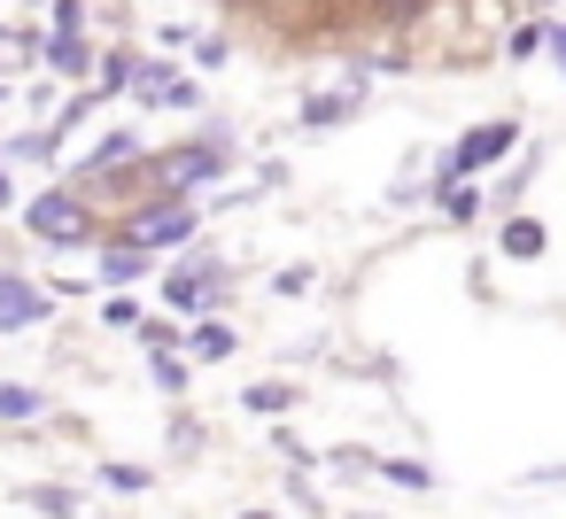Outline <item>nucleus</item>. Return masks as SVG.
<instances>
[{"mask_svg": "<svg viewBox=\"0 0 566 519\" xmlns=\"http://www.w3.org/2000/svg\"><path fill=\"white\" fill-rule=\"evenodd\" d=\"M102 480H109V488H117V496H140V488H148V473H140V465H109V473H102Z\"/></svg>", "mask_w": 566, "mask_h": 519, "instance_id": "nucleus-20", "label": "nucleus"}, {"mask_svg": "<svg viewBox=\"0 0 566 519\" xmlns=\"http://www.w3.org/2000/svg\"><path fill=\"white\" fill-rule=\"evenodd\" d=\"M24 225H32L40 241H86V233H94V210H86L71 187H55V194H32V202H24Z\"/></svg>", "mask_w": 566, "mask_h": 519, "instance_id": "nucleus-2", "label": "nucleus"}, {"mask_svg": "<svg viewBox=\"0 0 566 519\" xmlns=\"http://www.w3.org/2000/svg\"><path fill=\"white\" fill-rule=\"evenodd\" d=\"M543 47H551V55H558V71H566V24H551V32H543Z\"/></svg>", "mask_w": 566, "mask_h": 519, "instance_id": "nucleus-22", "label": "nucleus"}, {"mask_svg": "<svg viewBox=\"0 0 566 519\" xmlns=\"http://www.w3.org/2000/svg\"><path fill=\"white\" fill-rule=\"evenodd\" d=\"M249 519H272V511H249Z\"/></svg>", "mask_w": 566, "mask_h": 519, "instance_id": "nucleus-24", "label": "nucleus"}, {"mask_svg": "<svg viewBox=\"0 0 566 519\" xmlns=\"http://www.w3.org/2000/svg\"><path fill=\"white\" fill-rule=\"evenodd\" d=\"M434 202H442V210H450L458 225H465V218L481 210V194H473V187H434Z\"/></svg>", "mask_w": 566, "mask_h": 519, "instance_id": "nucleus-15", "label": "nucleus"}, {"mask_svg": "<svg viewBox=\"0 0 566 519\" xmlns=\"http://www.w3.org/2000/svg\"><path fill=\"white\" fill-rule=\"evenodd\" d=\"M504 248H512V256H543V225H535V218H512V225H504Z\"/></svg>", "mask_w": 566, "mask_h": 519, "instance_id": "nucleus-14", "label": "nucleus"}, {"mask_svg": "<svg viewBox=\"0 0 566 519\" xmlns=\"http://www.w3.org/2000/svg\"><path fill=\"white\" fill-rule=\"evenodd\" d=\"M195 233V210L187 202H164V210H133V225H125V248H164V241H187Z\"/></svg>", "mask_w": 566, "mask_h": 519, "instance_id": "nucleus-4", "label": "nucleus"}, {"mask_svg": "<svg viewBox=\"0 0 566 519\" xmlns=\"http://www.w3.org/2000/svg\"><path fill=\"white\" fill-rule=\"evenodd\" d=\"M32 47H40V32H0V71H17Z\"/></svg>", "mask_w": 566, "mask_h": 519, "instance_id": "nucleus-17", "label": "nucleus"}, {"mask_svg": "<svg viewBox=\"0 0 566 519\" xmlns=\"http://www.w3.org/2000/svg\"><path fill=\"white\" fill-rule=\"evenodd\" d=\"M233 163V148L226 140H195V148H171V156H156V163H140V179L164 194V202H179V194H195V187H210L218 171Z\"/></svg>", "mask_w": 566, "mask_h": 519, "instance_id": "nucleus-1", "label": "nucleus"}, {"mask_svg": "<svg viewBox=\"0 0 566 519\" xmlns=\"http://www.w3.org/2000/svg\"><path fill=\"white\" fill-rule=\"evenodd\" d=\"M17 504H24V511H48V519H71V511H78V488H63V480H32V488H17Z\"/></svg>", "mask_w": 566, "mask_h": 519, "instance_id": "nucleus-8", "label": "nucleus"}, {"mask_svg": "<svg viewBox=\"0 0 566 519\" xmlns=\"http://www.w3.org/2000/svg\"><path fill=\"white\" fill-rule=\"evenodd\" d=\"M187 349H195V364H218V357H233V326H195Z\"/></svg>", "mask_w": 566, "mask_h": 519, "instance_id": "nucleus-10", "label": "nucleus"}, {"mask_svg": "<svg viewBox=\"0 0 566 519\" xmlns=\"http://www.w3.org/2000/svg\"><path fill=\"white\" fill-rule=\"evenodd\" d=\"M357 102H365L357 86H342V94H311V102H303V125H311V133H318V125H342Z\"/></svg>", "mask_w": 566, "mask_h": 519, "instance_id": "nucleus-9", "label": "nucleus"}, {"mask_svg": "<svg viewBox=\"0 0 566 519\" xmlns=\"http://www.w3.org/2000/svg\"><path fill=\"white\" fill-rule=\"evenodd\" d=\"M140 272H148V256H140V248H125V241L102 256V279H109V287H125V279H140Z\"/></svg>", "mask_w": 566, "mask_h": 519, "instance_id": "nucleus-11", "label": "nucleus"}, {"mask_svg": "<svg viewBox=\"0 0 566 519\" xmlns=\"http://www.w3.org/2000/svg\"><path fill=\"white\" fill-rule=\"evenodd\" d=\"M9 156H24V163H48V156H55V133H24V140H9Z\"/></svg>", "mask_w": 566, "mask_h": 519, "instance_id": "nucleus-18", "label": "nucleus"}, {"mask_svg": "<svg viewBox=\"0 0 566 519\" xmlns=\"http://www.w3.org/2000/svg\"><path fill=\"white\" fill-rule=\"evenodd\" d=\"M156 388H187V364L179 357H156Z\"/></svg>", "mask_w": 566, "mask_h": 519, "instance_id": "nucleus-21", "label": "nucleus"}, {"mask_svg": "<svg viewBox=\"0 0 566 519\" xmlns=\"http://www.w3.org/2000/svg\"><path fill=\"white\" fill-rule=\"evenodd\" d=\"M512 140H520V125H504V117H496V125H473V133L442 156V187H458V179H465V171H481V163H496Z\"/></svg>", "mask_w": 566, "mask_h": 519, "instance_id": "nucleus-3", "label": "nucleus"}, {"mask_svg": "<svg viewBox=\"0 0 566 519\" xmlns=\"http://www.w3.org/2000/svg\"><path fill=\"white\" fill-rule=\"evenodd\" d=\"M140 102H156V109H195V102H202V86H195V78H179L171 63H140Z\"/></svg>", "mask_w": 566, "mask_h": 519, "instance_id": "nucleus-5", "label": "nucleus"}, {"mask_svg": "<svg viewBox=\"0 0 566 519\" xmlns=\"http://www.w3.org/2000/svg\"><path fill=\"white\" fill-rule=\"evenodd\" d=\"M40 318H48V287H32V279H0V333L40 326Z\"/></svg>", "mask_w": 566, "mask_h": 519, "instance_id": "nucleus-6", "label": "nucleus"}, {"mask_svg": "<svg viewBox=\"0 0 566 519\" xmlns=\"http://www.w3.org/2000/svg\"><path fill=\"white\" fill-rule=\"evenodd\" d=\"M0 419H40V388H17V380H0Z\"/></svg>", "mask_w": 566, "mask_h": 519, "instance_id": "nucleus-12", "label": "nucleus"}, {"mask_svg": "<svg viewBox=\"0 0 566 519\" xmlns=\"http://www.w3.org/2000/svg\"><path fill=\"white\" fill-rule=\"evenodd\" d=\"M0 202H17V187H9V171H0Z\"/></svg>", "mask_w": 566, "mask_h": 519, "instance_id": "nucleus-23", "label": "nucleus"}, {"mask_svg": "<svg viewBox=\"0 0 566 519\" xmlns=\"http://www.w3.org/2000/svg\"><path fill=\"white\" fill-rule=\"evenodd\" d=\"M380 473H388V480H403V488H427V480H434V473H427V465H411V457H380Z\"/></svg>", "mask_w": 566, "mask_h": 519, "instance_id": "nucleus-19", "label": "nucleus"}, {"mask_svg": "<svg viewBox=\"0 0 566 519\" xmlns=\"http://www.w3.org/2000/svg\"><path fill=\"white\" fill-rule=\"evenodd\" d=\"M241 403H249V411L264 419V411H287V403H295V388H264V380H256V388H249Z\"/></svg>", "mask_w": 566, "mask_h": 519, "instance_id": "nucleus-16", "label": "nucleus"}, {"mask_svg": "<svg viewBox=\"0 0 566 519\" xmlns=\"http://www.w3.org/2000/svg\"><path fill=\"white\" fill-rule=\"evenodd\" d=\"M48 63H55L63 78H86V63H94V55H86V40H55V47H48Z\"/></svg>", "mask_w": 566, "mask_h": 519, "instance_id": "nucleus-13", "label": "nucleus"}, {"mask_svg": "<svg viewBox=\"0 0 566 519\" xmlns=\"http://www.w3.org/2000/svg\"><path fill=\"white\" fill-rule=\"evenodd\" d=\"M164 295H171V310H202V303L226 295V272H171Z\"/></svg>", "mask_w": 566, "mask_h": 519, "instance_id": "nucleus-7", "label": "nucleus"}]
</instances>
